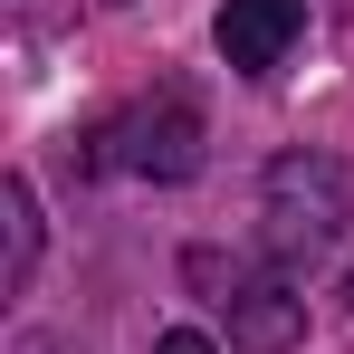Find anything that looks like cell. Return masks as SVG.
<instances>
[{"label": "cell", "instance_id": "obj_2", "mask_svg": "<svg viewBox=\"0 0 354 354\" xmlns=\"http://www.w3.org/2000/svg\"><path fill=\"white\" fill-rule=\"evenodd\" d=\"M106 144H115L124 173H144V182H192L201 173V106L182 86H163L153 106H134L124 124H106Z\"/></svg>", "mask_w": 354, "mask_h": 354}, {"label": "cell", "instance_id": "obj_3", "mask_svg": "<svg viewBox=\"0 0 354 354\" xmlns=\"http://www.w3.org/2000/svg\"><path fill=\"white\" fill-rule=\"evenodd\" d=\"M306 29V0H221V58L239 77H268Z\"/></svg>", "mask_w": 354, "mask_h": 354}, {"label": "cell", "instance_id": "obj_7", "mask_svg": "<svg viewBox=\"0 0 354 354\" xmlns=\"http://www.w3.org/2000/svg\"><path fill=\"white\" fill-rule=\"evenodd\" d=\"M345 297H354V278H345Z\"/></svg>", "mask_w": 354, "mask_h": 354}, {"label": "cell", "instance_id": "obj_6", "mask_svg": "<svg viewBox=\"0 0 354 354\" xmlns=\"http://www.w3.org/2000/svg\"><path fill=\"white\" fill-rule=\"evenodd\" d=\"M153 354H221V345H211L201 326H173V335H153Z\"/></svg>", "mask_w": 354, "mask_h": 354}, {"label": "cell", "instance_id": "obj_1", "mask_svg": "<svg viewBox=\"0 0 354 354\" xmlns=\"http://www.w3.org/2000/svg\"><path fill=\"white\" fill-rule=\"evenodd\" d=\"M345 221H354V173L335 153L297 144V153H278L259 173V239H268V259L306 268V259H326L345 239Z\"/></svg>", "mask_w": 354, "mask_h": 354}, {"label": "cell", "instance_id": "obj_5", "mask_svg": "<svg viewBox=\"0 0 354 354\" xmlns=\"http://www.w3.org/2000/svg\"><path fill=\"white\" fill-rule=\"evenodd\" d=\"M0 221H10V259H0V288L19 297V288H29V268H39V201H29V182H0Z\"/></svg>", "mask_w": 354, "mask_h": 354}, {"label": "cell", "instance_id": "obj_4", "mask_svg": "<svg viewBox=\"0 0 354 354\" xmlns=\"http://www.w3.org/2000/svg\"><path fill=\"white\" fill-rule=\"evenodd\" d=\"M221 316H230V345L239 354H288L297 335H306V297H297L288 278H249Z\"/></svg>", "mask_w": 354, "mask_h": 354}]
</instances>
